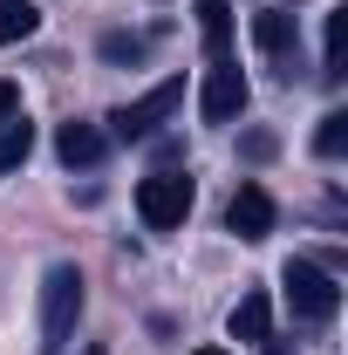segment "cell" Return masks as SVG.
Segmentation results:
<instances>
[{
    "mask_svg": "<svg viewBox=\"0 0 348 355\" xmlns=\"http://www.w3.org/2000/svg\"><path fill=\"white\" fill-rule=\"evenodd\" d=\"M76 321H82V273L62 260V266H48V280H42V355L69 349Z\"/></svg>",
    "mask_w": 348,
    "mask_h": 355,
    "instance_id": "6da1fadb",
    "label": "cell"
},
{
    "mask_svg": "<svg viewBox=\"0 0 348 355\" xmlns=\"http://www.w3.org/2000/svg\"><path fill=\"white\" fill-rule=\"evenodd\" d=\"M280 287H287V308L301 321H335L342 314V280L314 260H287L280 266Z\"/></svg>",
    "mask_w": 348,
    "mask_h": 355,
    "instance_id": "7a4b0ae2",
    "label": "cell"
},
{
    "mask_svg": "<svg viewBox=\"0 0 348 355\" xmlns=\"http://www.w3.org/2000/svg\"><path fill=\"white\" fill-rule=\"evenodd\" d=\"M191 178L184 171H150L143 184H137V219L150 225V232H177V225L191 219Z\"/></svg>",
    "mask_w": 348,
    "mask_h": 355,
    "instance_id": "3957f363",
    "label": "cell"
},
{
    "mask_svg": "<svg viewBox=\"0 0 348 355\" xmlns=\"http://www.w3.org/2000/svg\"><path fill=\"white\" fill-rule=\"evenodd\" d=\"M177 103H184V83H157V89H143V96H137V103H123V110H116V116H110V130L123 137V144H143V137H157L164 130V123H171L177 116Z\"/></svg>",
    "mask_w": 348,
    "mask_h": 355,
    "instance_id": "277c9868",
    "label": "cell"
},
{
    "mask_svg": "<svg viewBox=\"0 0 348 355\" xmlns=\"http://www.w3.org/2000/svg\"><path fill=\"white\" fill-rule=\"evenodd\" d=\"M246 96H253V89H246V76H239V62L225 55V62H212V69H205V89H198V116H205V123H232V116L246 110Z\"/></svg>",
    "mask_w": 348,
    "mask_h": 355,
    "instance_id": "5b68a950",
    "label": "cell"
},
{
    "mask_svg": "<svg viewBox=\"0 0 348 355\" xmlns=\"http://www.w3.org/2000/svg\"><path fill=\"white\" fill-rule=\"evenodd\" d=\"M273 219H280V212H273L266 184H239V191H232V205H225V225H232L246 246H260L266 232H273Z\"/></svg>",
    "mask_w": 348,
    "mask_h": 355,
    "instance_id": "8992f818",
    "label": "cell"
},
{
    "mask_svg": "<svg viewBox=\"0 0 348 355\" xmlns=\"http://www.w3.org/2000/svg\"><path fill=\"white\" fill-rule=\"evenodd\" d=\"M253 42H260V55H273V62H280V76L294 83V69H301V35H294V7H287V14H253Z\"/></svg>",
    "mask_w": 348,
    "mask_h": 355,
    "instance_id": "52a82bcc",
    "label": "cell"
},
{
    "mask_svg": "<svg viewBox=\"0 0 348 355\" xmlns=\"http://www.w3.org/2000/svg\"><path fill=\"white\" fill-rule=\"evenodd\" d=\"M225 335H232V342H266V335H273V301H266L260 287L239 294V308L225 314Z\"/></svg>",
    "mask_w": 348,
    "mask_h": 355,
    "instance_id": "ba28073f",
    "label": "cell"
},
{
    "mask_svg": "<svg viewBox=\"0 0 348 355\" xmlns=\"http://www.w3.org/2000/svg\"><path fill=\"white\" fill-rule=\"evenodd\" d=\"M103 150H110V137L96 130V123H62V130H55V157H62L69 171H76V164L89 171V164H96Z\"/></svg>",
    "mask_w": 348,
    "mask_h": 355,
    "instance_id": "9c48e42d",
    "label": "cell"
},
{
    "mask_svg": "<svg viewBox=\"0 0 348 355\" xmlns=\"http://www.w3.org/2000/svg\"><path fill=\"white\" fill-rule=\"evenodd\" d=\"M191 14H198V28H205L212 62H225V55H232V0H198Z\"/></svg>",
    "mask_w": 348,
    "mask_h": 355,
    "instance_id": "30bf717a",
    "label": "cell"
},
{
    "mask_svg": "<svg viewBox=\"0 0 348 355\" xmlns=\"http://www.w3.org/2000/svg\"><path fill=\"white\" fill-rule=\"evenodd\" d=\"M28 157H35V123L14 110V116L0 123V171H21Z\"/></svg>",
    "mask_w": 348,
    "mask_h": 355,
    "instance_id": "8fae6325",
    "label": "cell"
},
{
    "mask_svg": "<svg viewBox=\"0 0 348 355\" xmlns=\"http://www.w3.org/2000/svg\"><path fill=\"white\" fill-rule=\"evenodd\" d=\"M35 28H42V7H35V0H0V48L28 42Z\"/></svg>",
    "mask_w": 348,
    "mask_h": 355,
    "instance_id": "7c38bea8",
    "label": "cell"
},
{
    "mask_svg": "<svg viewBox=\"0 0 348 355\" xmlns=\"http://www.w3.org/2000/svg\"><path fill=\"white\" fill-rule=\"evenodd\" d=\"M314 150H321V157H342V150H348V110H328V116H321Z\"/></svg>",
    "mask_w": 348,
    "mask_h": 355,
    "instance_id": "4fadbf2b",
    "label": "cell"
},
{
    "mask_svg": "<svg viewBox=\"0 0 348 355\" xmlns=\"http://www.w3.org/2000/svg\"><path fill=\"white\" fill-rule=\"evenodd\" d=\"M342 42H348V21L335 14V21H328V48H321V76H328V83L348 76V69H342Z\"/></svg>",
    "mask_w": 348,
    "mask_h": 355,
    "instance_id": "5bb4252c",
    "label": "cell"
},
{
    "mask_svg": "<svg viewBox=\"0 0 348 355\" xmlns=\"http://www.w3.org/2000/svg\"><path fill=\"white\" fill-rule=\"evenodd\" d=\"M143 35H103V62H143Z\"/></svg>",
    "mask_w": 348,
    "mask_h": 355,
    "instance_id": "9a60e30c",
    "label": "cell"
},
{
    "mask_svg": "<svg viewBox=\"0 0 348 355\" xmlns=\"http://www.w3.org/2000/svg\"><path fill=\"white\" fill-rule=\"evenodd\" d=\"M14 110H21V89H14V83H0V123H7Z\"/></svg>",
    "mask_w": 348,
    "mask_h": 355,
    "instance_id": "2e32d148",
    "label": "cell"
},
{
    "mask_svg": "<svg viewBox=\"0 0 348 355\" xmlns=\"http://www.w3.org/2000/svg\"><path fill=\"white\" fill-rule=\"evenodd\" d=\"M266 355H294V349H287V342H280V335H266Z\"/></svg>",
    "mask_w": 348,
    "mask_h": 355,
    "instance_id": "e0dca14e",
    "label": "cell"
},
{
    "mask_svg": "<svg viewBox=\"0 0 348 355\" xmlns=\"http://www.w3.org/2000/svg\"><path fill=\"white\" fill-rule=\"evenodd\" d=\"M82 355H110V349H96V342H89V349H82Z\"/></svg>",
    "mask_w": 348,
    "mask_h": 355,
    "instance_id": "ac0fdd59",
    "label": "cell"
},
{
    "mask_svg": "<svg viewBox=\"0 0 348 355\" xmlns=\"http://www.w3.org/2000/svg\"><path fill=\"white\" fill-rule=\"evenodd\" d=\"M191 355H225V349H191Z\"/></svg>",
    "mask_w": 348,
    "mask_h": 355,
    "instance_id": "d6986e66",
    "label": "cell"
},
{
    "mask_svg": "<svg viewBox=\"0 0 348 355\" xmlns=\"http://www.w3.org/2000/svg\"><path fill=\"white\" fill-rule=\"evenodd\" d=\"M287 7H294V0H287Z\"/></svg>",
    "mask_w": 348,
    "mask_h": 355,
    "instance_id": "ffe728a7",
    "label": "cell"
}]
</instances>
